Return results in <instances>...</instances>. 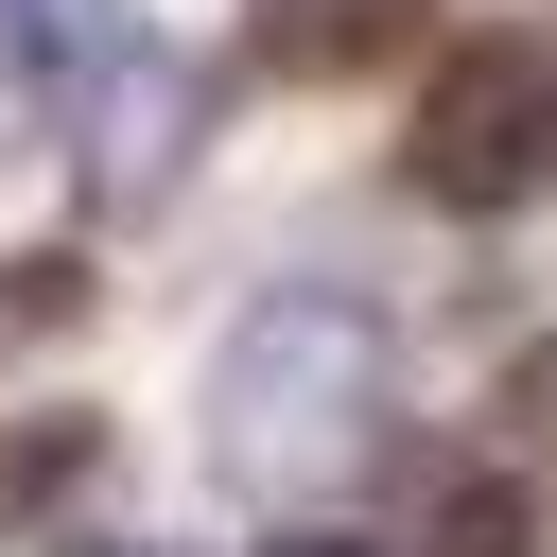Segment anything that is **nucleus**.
I'll return each instance as SVG.
<instances>
[{"label": "nucleus", "mask_w": 557, "mask_h": 557, "mask_svg": "<svg viewBox=\"0 0 557 557\" xmlns=\"http://www.w3.org/2000/svg\"><path fill=\"white\" fill-rule=\"evenodd\" d=\"M400 418V366H383V313L331 296V278H278L261 313H226L209 348V470L261 487V505H331Z\"/></svg>", "instance_id": "nucleus-1"}, {"label": "nucleus", "mask_w": 557, "mask_h": 557, "mask_svg": "<svg viewBox=\"0 0 557 557\" xmlns=\"http://www.w3.org/2000/svg\"><path fill=\"white\" fill-rule=\"evenodd\" d=\"M400 174H418V209H540L557 191V17H487V35H453L435 52V87H418V122H400Z\"/></svg>", "instance_id": "nucleus-2"}, {"label": "nucleus", "mask_w": 557, "mask_h": 557, "mask_svg": "<svg viewBox=\"0 0 557 557\" xmlns=\"http://www.w3.org/2000/svg\"><path fill=\"white\" fill-rule=\"evenodd\" d=\"M191 122H209V70H191V52H157L139 17L70 70V157H87V191H104V209H157V191L191 174Z\"/></svg>", "instance_id": "nucleus-3"}, {"label": "nucleus", "mask_w": 557, "mask_h": 557, "mask_svg": "<svg viewBox=\"0 0 557 557\" xmlns=\"http://www.w3.org/2000/svg\"><path fill=\"white\" fill-rule=\"evenodd\" d=\"M400 35H418V0H244V52L296 70V87H348V70L400 52Z\"/></svg>", "instance_id": "nucleus-4"}, {"label": "nucleus", "mask_w": 557, "mask_h": 557, "mask_svg": "<svg viewBox=\"0 0 557 557\" xmlns=\"http://www.w3.org/2000/svg\"><path fill=\"white\" fill-rule=\"evenodd\" d=\"M522 540H540V505H522V470H505V453L418 470V557H522Z\"/></svg>", "instance_id": "nucleus-5"}, {"label": "nucleus", "mask_w": 557, "mask_h": 557, "mask_svg": "<svg viewBox=\"0 0 557 557\" xmlns=\"http://www.w3.org/2000/svg\"><path fill=\"white\" fill-rule=\"evenodd\" d=\"M505 435H540V453H557V331H540V348L505 366Z\"/></svg>", "instance_id": "nucleus-6"}, {"label": "nucleus", "mask_w": 557, "mask_h": 557, "mask_svg": "<svg viewBox=\"0 0 557 557\" xmlns=\"http://www.w3.org/2000/svg\"><path fill=\"white\" fill-rule=\"evenodd\" d=\"M278 557H366V540H331V522H296V540H278Z\"/></svg>", "instance_id": "nucleus-7"}, {"label": "nucleus", "mask_w": 557, "mask_h": 557, "mask_svg": "<svg viewBox=\"0 0 557 557\" xmlns=\"http://www.w3.org/2000/svg\"><path fill=\"white\" fill-rule=\"evenodd\" d=\"M70 557H104V540H70Z\"/></svg>", "instance_id": "nucleus-8"}]
</instances>
